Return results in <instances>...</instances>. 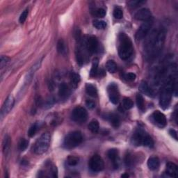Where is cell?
<instances>
[{"label":"cell","mask_w":178,"mask_h":178,"mask_svg":"<svg viewBox=\"0 0 178 178\" xmlns=\"http://www.w3.org/2000/svg\"><path fill=\"white\" fill-rule=\"evenodd\" d=\"M153 18H151L150 20L145 21L141 25V27H139V29L137 31V33H136L135 38L136 39H137V41L141 40L144 39L145 38H146L152 27H153Z\"/></svg>","instance_id":"7"},{"label":"cell","mask_w":178,"mask_h":178,"mask_svg":"<svg viewBox=\"0 0 178 178\" xmlns=\"http://www.w3.org/2000/svg\"><path fill=\"white\" fill-rule=\"evenodd\" d=\"M169 134L173 138H175L176 141H177V132L175 130V129H170Z\"/></svg>","instance_id":"42"},{"label":"cell","mask_w":178,"mask_h":178,"mask_svg":"<svg viewBox=\"0 0 178 178\" xmlns=\"http://www.w3.org/2000/svg\"><path fill=\"white\" fill-rule=\"evenodd\" d=\"M72 119L77 122H85L88 118V113L86 110L82 106H77L74 108L72 112Z\"/></svg>","instance_id":"9"},{"label":"cell","mask_w":178,"mask_h":178,"mask_svg":"<svg viewBox=\"0 0 178 178\" xmlns=\"http://www.w3.org/2000/svg\"><path fill=\"white\" fill-rule=\"evenodd\" d=\"M50 135L48 133H45L38 139L34 145V153L36 154H43L46 153L50 144Z\"/></svg>","instance_id":"6"},{"label":"cell","mask_w":178,"mask_h":178,"mask_svg":"<svg viewBox=\"0 0 178 178\" xmlns=\"http://www.w3.org/2000/svg\"><path fill=\"white\" fill-rule=\"evenodd\" d=\"M98 64H99V61L98 59H95L94 60H93L91 70H90V77H94L97 75V74H98Z\"/></svg>","instance_id":"24"},{"label":"cell","mask_w":178,"mask_h":178,"mask_svg":"<svg viewBox=\"0 0 178 178\" xmlns=\"http://www.w3.org/2000/svg\"><path fill=\"white\" fill-rule=\"evenodd\" d=\"M136 100H137V105L138 108L141 110V111H143L145 108V102L144 98L141 94H137L136 97Z\"/></svg>","instance_id":"26"},{"label":"cell","mask_w":178,"mask_h":178,"mask_svg":"<svg viewBox=\"0 0 178 178\" xmlns=\"http://www.w3.org/2000/svg\"><path fill=\"white\" fill-rule=\"evenodd\" d=\"M83 141L82 134L79 131L70 132L64 138L63 145L67 149H73L79 145Z\"/></svg>","instance_id":"5"},{"label":"cell","mask_w":178,"mask_h":178,"mask_svg":"<svg viewBox=\"0 0 178 178\" xmlns=\"http://www.w3.org/2000/svg\"><path fill=\"white\" fill-rule=\"evenodd\" d=\"M175 80V77H174L173 75H170L168 78V80L161 89L159 105L164 110L168 108L171 101L172 95L174 93V90H176Z\"/></svg>","instance_id":"1"},{"label":"cell","mask_w":178,"mask_h":178,"mask_svg":"<svg viewBox=\"0 0 178 178\" xmlns=\"http://www.w3.org/2000/svg\"><path fill=\"white\" fill-rule=\"evenodd\" d=\"M59 95L60 96V98L62 99H66L67 98V96L70 95L69 87L66 84L62 83L59 86Z\"/></svg>","instance_id":"18"},{"label":"cell","mask_w":178,"mask_h":178,"mask_svg":"<svg viewBox=\"0 0 178 178\" xmlns=\"http://www.w3.org/2000/svg\"><path fill=\"white\" fill-rule=\"evenodd\" d=\"M107 156L109 159L111 160L113 164H114V167L116 168L118 166V151L116 149H111L109 150L107 153Z\"/></svg>","instance_id":"15"},{"label":"cell","mask_w":178,"mask_h":178,"mask_svg":"<svg viewBox=\"0 0 178 178\" xmlns=\"http://www.w3.org/2000/svg\"><path fill=\"white\" fill-rule=\"evenodd\" d=\"M136 77H137V75H136V74H135L134 73H126V74H125L124 75H123V78H124L125 80L130 81V82H132V81L135 80Z\"/></svg>","instance_id":"38"},{"label":"cell","mask_w":178,"mask_h":178,"mask_svg":"<svg viewBox=\"0 0 178 178\" xmlns=\"http://www.w3.org/2000/svg\"><path fill=\"white\" fill-rule=\"evenodd\" d=\"M89 168L93 172H100L104 169L105 163L102 158L98 154H95L90 159L89 163Z\"/></svg>","instance_id":"8"},{"label":"cell","mask_w":178,"mask_h":178,"mask_svg":"<svg viewBox=\"0 0 178 178\" xmlns=\"http://www.w3.org/2000/svg\"><path fill=\"white\" fill-rule=\"evenodd\" d=\"M14 103H15V99L12 95H9L8 98L6 99L1 110L2 118L4 117V116L7 115L8 113L11 111V109L14 106Z\"/></svg>","instance_id":"12"},{"label":"cell","mask_w":178,"mask_h":178,"mask_svg":"<svg viewBox=\"0 0 178 178\" xmlns=\"http://www.w3.org/2000/svg\"><path fill=\"white\" fill-rule=\"evenodd\" d=\"M125 164L127 166H131V164H132V157H131V155L128 154L127 155H126V157H125Z\"/></svg>","instance_id":"41"},{"label":"cell","mask_w":178,"mask_h":178,"mask_svg":"<svg viewBox=\"0 0 178 178\" xmlns=\"http://www.w3.org/2000/svg\"><path fill=\"white\" fill-rule=\"evenodd\" d=\"M132 142L135 145H143L145 147L153 148L154 141L150 136L145 133L143 129H137L132 136Z\"/></svg>","instance_id":"3"},{"label":"cell","mask_w":178,"mask_h":178,"mask_svg":"<svg viewBox=\"0 0 178 178\" xmlns=\"http://www.w3.org/2000/svg\"><path fill=\"white\" fill-rule=\"evenodd\" d=\"M134 18L137 20L140 21H147L150 19L153 18L150 11L148 8H141L134 15Z\"/></svg>","instance_id":"14"},{"label":"cell","mask_w":178,"mask_h":178,"mask_svg":"<svg viewBox=\"0 0 178 178\" xmlns=\"http://www.w3.org/2000/svg\"><path fill=\"white\" fill-rule=\"evenodd\" d=\"M38 125L36 123H35L34 125H32L30 129L28 131V135L30 137H33L34 136L35 134V133L37 132L38 130Z\"/></svg>","instance_id":"36"},{"label":"cell","mask_w":178,"mask_h":178,"mask_svg":"<svg viewBox=\"0 0 178 178\" xmlns=\"http://www.w3.org/2000/svg\"><path fill=\"white\" fill-rule=\"evenodd\" d=\"M93 26L98 30H104L106 27V22L103 20H94L93 21Z\"/></svg>","instance_id":"30"},{"label":"cell","mask_w":178,"mask_h":178,"mask_svg":"<svg viewBox=\"0 0 178 178\" xmlns=\"http://www.w3.org/2000/svg\"><path fill=\"white\" fill-rule=\"evenodd\" d=\"M166 31L165 29H161L160 30L157 31V36L155 38L153 50H152L149 59H154V58L157 57L161 53V51L164 47L165 40H166Z\"/></svg>","instance_id":"4"},{"label":"cell","mask_w":178,"mask_h":178,"mask_svg":"<svg viewBox=\"0 0 178 178\" xmlns=\"http://www.w3.org/2000/svg\"><path fill=\"white\" fill-rule=\"evenodd\" d=\"M10 61V58L6 56H1L0 58V67L3 69Z\"/></svg>","instance_id":"34"},{"label":"cell","mask_w":178,"mask_h":178,"mask_svg":"<svg viewBox=\"0 0 178 178\" xmlns=\"http://www.w3.org/2000/svg\"><path fill=\"white\" fill-rule=\"evenodd\" d=\"M29 145V141L27 140H26L24 138H22L20 140V143H19V149H20V150L21 151H24L27 148Z\"/></svg>","instance_id":"35"},{"label":"cell","mask_w":178,"mask_h":178,"mask_svg":"<svg viewBox=\"0 0 178 178\" xmlns=\"http://www.w3.org/2000/svg\"><path fill=\"white\" fill-rule=\"evenodd\" d=\"M160 161L157 157H152L149 158L148 161V166L151 170H155L159 167Z\"/></svg>","instance_id":"17"},{"label":"cell","mask_w":178,"mask_h":178,"mask_svg":"<svg viewBox=\"0 0 178 178\" xmlns=\"http://www.w3.org/2000/svg\"><path fill=\"white\" fill-rule=\"evenodd\" d=\"M178 173V168L176 164L168 162L166 164V173L170 177H176Z\"/></svg>","instance_id":"16"},{"label":"cell","mask_w":178,"mask_h":178,"mask_svg":"<svg viewBox=\"0 0 178 178\" xmlns=\"http://www.w3.org/2000/svg\"><path fill=\"white\" fill-rule=\"evenodd\" d=\"M145 1H129L128 2L127 4L130 8H135L141 6L142 4H145Z\"/></svg>","instance_id":"33"},{"label":"cell","mask_w":178,"mask_h":178,"mask_svg":"<svg viewBox=\"0 0 178 178\" xmlns=\"http://www.w3.org/2000/svg\"><path fill=\"white\" fill-rule=\"evenodd\" d=\"M10 144H11V138L9 137V136H6L4 141H3V152L4 154H6V153L8 151L9 148H10Z\"/></svg>","instance_id":"27"},{"label":"cell","mask_w":178,"mask_h":178,"mask_svg":"<svg viewBox=\"0 0 178 178\" xmlns=\"http://www.w3.org/2000/svg\"><path fill=\"white\" fill-rule=\"evenodd\" d=\"M86 46L87 50L89 51L90 53L94 54L95 53L98 49V40L97 39V38L95 36H90L89 37L86 42Z\"/></svg>","instance_id":"13"},{"label":"cell","mask_w":178,"mask_h":178,"mask_svg":"<svg viewBox=\"0 0 178 178\" xmlns=\"http://www.w3.org/2000/svg\"><path fill=\"white\" fill-rule=\"evenodd\" d=\"M118 55L122 60H127L133 54V45L130 38L125 33H121L118 36Z\"/></svg>","instance_id":"2"},{"label":"cell","mask_w":178,"mask_h":178,"mask_svg":"<svg viewBox=\"0 0 178 178\" xmlns=\"http://www.w3.org/2000/svg\"><path fill=\"white\" fill-rule=\"evenodd\" d=\"M109 120L113 127L117 128L120 125V119L118 116L116 114H110L109 116Z\"/></svg>","instance_id":"25"},{"label":"cell","mask_w":178,"mask_h":178,"mask_svg":"<svg viewBox=\"0 0 178 178\" xmlns=\"http://www.w3.org/2000/svg\"><path fill=\"white\" fill-rule=\"evenodd\" d=\"M86 91L89 95L95 98L98 96V90L96 87L90 84H87L86 85Z\"/></svg>","instance_id":"21"},{"label":"cell","mask_w":178,"mask_h":178,"mask_svg":"<svg viewBox=\"0 0 178 178\" xmlns=\"http://www.w3.org/2000/svg\"><path fill=\"white\" fill-rule=\"evenodd\" d=\"M138 89L140 90L141 93H143V94L146 95L148 96H152L153 95V90H151V89L149 87L148 84L147 82H142L140 85H139Z\"/></svg>","instance_id":"19"},{"label":"cell","mask_w":178,"mask_h":178,"mask_svg":"<svg viewBox=\"0 0 178 178\" xmlns=\"http://www.w3.org/2000/svg\"><path fill=\"white\" fill-rule=\"evenodd\" d=\"M70 79L71 84H72V85L75 88L80 82V76L77 73H72L70 76Z\"/></svg>","instance_id":"28"},{"label":"cell","mask_w":178,"mask_h":178,"mask_svg":"<svg viewBox=\"0 0 178 178\" xmlns=\"http://www.w3.org/2000/svg\"><path fill=\"white\" fill-rule=\"evenodd\" d=\"M57 51L61 55L63 56H66L67 54V47L66 44L65 43V41L63 39H60L58 41L57 43Z\"/></svg>","instance_id":"20"},{"label":"cell","mask_w":178,"mask_h":178,"mask_svg":"<svg viewBox=\"0 0 178 178\" xmlns=\"http://www.w3.org/2000/svg\"><path fill=\"white\" fill-rule=\"evenodd\" d=\"M121 177H123V178H125V177H127H127H129V175H128L127 173H125V174H123V175H122Z\"/></svg>","instance_id":"43"},{"label":"cell","mask_w":178,"mask_h":178,"mask_svg":"<svg viewBox=\"0 0 178 178\" xmlns=\"http://www.w3.org/2000/svg\"><path fill=\"white\" fill-rule=\"evenodd\" d=\"M107 93L110 101L114 105H117L120 100V93L116 84H110L107 87Z\"/></svg>","instance_id":"10"},{"label":"cell","mask_w":178,"mask_h":178,"mask_svg":"<svg viewBox=\"0 0 178 178\" xmlns=\"http://www.w3.org/2000/svg\"><path fill=\"white\" fill-rule=\"evenodd\" d=\"M28 14H29V9L27 8L22 13V14L20 15V19H19V21H20V23H23V22H25V20H27V18L28 17Z\"/></svg>","instance_id":"39"},{"label":"cell","mask_w":178,"mask_h":178,"mask_svg":"<svg viewBox=\"0 0 178 178\" xmlns=\"http://www.w3.org/2000/svg\"><path fill=\"white\" fill-rule=\"evenodd\" d=\"M67 163L71 166H76L79 163V158L74 156H69L67 159Z\"/></svg>","instance_id":"31"},{"label":"cell","mask_w":178,"mask_h":178,"mask_svg":"<svg viewBox=\"0 0 178 178\" xmlns=\"http://www.w3.org/2000/svg\"><path fill=\"white\" fill-rule=\"evenodd\" d=\"M106 68L110 73H114L117 70V65L114 61L109 60L106 63Z\"/></svg>","instance_id":"23"},{"label":"cell","mask_w":178,"mask_h":178,"mask_svg":"<svg viewBox=\"0 0 178 178\" xmlns=\"http://www.w3.org/2000/svg\"><path fill=\"white\" fill-rule=\"evenodd\" d=\"M134 102L130 98H125L122 100V106L127 110H129L133 107Z\"/></svg>","instance_id":"29"},{"label":"cell","mask_w":178,"mask_h":178,"mask_svg":"<svg viewBox=\"0 0 178 178\" xmlns=\"http://www.w3.org/2000/svg\"><path fill=\"white\" fill-rule=\"evenodd\" d=\"M88 127L89 130L92 132V133L96 134L99 132L100 129V125L99 122L97 120L94 119L90 122V123L88 125Z\"/></svg>","instance_id":"22"},{"label":"cell","mask_w":178,"mask_h":178,"mask_svg":"<svg viewBox=\"0 0 178 178\" xmlns=\"http://www.w3.org/2000/svg\"><path fill=\"white\" fill-rule=\"evenodd\" d=\"M86 104V106L90 109H94L95 107V102L93 101V100H87Z\"/></svg>","instance_id":"40"},{"label":"cell","mask_w":178,"mask_h":178,"mask_svg":"<svg viewBox=\"0 0 178 178\" xmlns=\"http://www.w3.org/2000/svg\"><path fill=\"white\" fill-rule=\"evenodd\" d=\"M114 17L116 19H122L123 17V12H122V9L120 7H116L114 10Z\"/></svg>","instance_id":"32"},{"label":"cell","mask_w":178,"mask_h":178,"mask_svg":"<svg viewBox=\"0 0 178 178\" xmlns=\"http://www.w3.org/2000/svg\"><path fill=\"white\" fill-rule=\"evenodd\" d=\"M94 15L98 18H104L106 15V11L104 8H99L94 11Z\"/></svg>","instance_id":"37"},{"label":"cell","mask_w":178,"mask_h":178,"mask_svg":"<svg viewBox=\"0 0 178 178\" xmlns=\"http://www.w3.org/2000/svg\"><path fill=\"white\" fill-rule=\"evenodd\" d=\"M152 118H153V122L158 127L161 128L166 127L167 121L166 116H165L163 113H161L159 111H154L153 115H152Z\"/></svg>","instance_id":"11"}]
</instances>
